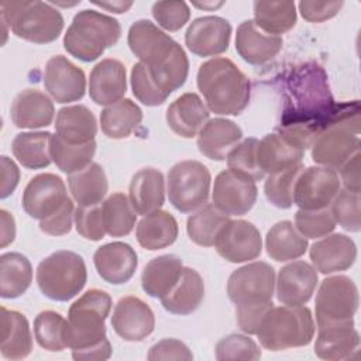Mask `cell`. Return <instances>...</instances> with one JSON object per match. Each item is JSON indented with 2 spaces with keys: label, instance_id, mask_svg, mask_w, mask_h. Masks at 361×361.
Returning <instances> with one entry per match:
<instances>
[{
  "label": "cell",
  "instance_id": "1",
  "mask_svg": "<svg viewBox=\"0 0 361 361\" xmlns=\"http://www.w3.org/2000/svg\"><path fill=\"white\" fill-rule=\"evenodd\" d=\"M275 269L255 261L235 269L227 282V295L235 305L238 327L247 334H257L268 310L274 306Z\"/></svg>",
  "mask_w": 361,
  "mask_h": 361
},
{
  "label": "cell",
  "instance_id": "2",
  "mask_svg": "<svg viewBox=\"0 0 361 361\" xmlns=\"http://www.w3.org/2000/svg\"><path fill=\"white\" fill-rule=\"evenodd\" d=\"M197 87L207 109L221 116H238L250 103V79L228 58H213L197 71Z\"/></svg>",
  "mask_w": 361,
  "mask_h": 361
},
{
  "label": "cell",
  "instance_id": "3",
  "mask_svg": "<svg viewBox=\"0 0 361 361\" xmlns=\"http://www.w3.org/2000/svg\"><path fill=\"white\" fill-rule=\"evenodd\" d=\"M120 37L121 25L116 18L96 10H82L65 32L63 48L79 61L93 62Z\"/></svg>",
  "mask_w": 361,
  "mask_h": 361
},
{
  "label": "cell",
  "instance_id": "4",
  "mask_svg": "<svg viewBox=\"0 0 361 361\" xmlns=\"http://www.w3.org/2000/svg\"><path fill=\"white\" fill-rule=\"evenodd\" d=\"M316 331L314 319L309 307L278 306L271 307L262 319L257 336L264 348L269 351H282L295 347L307 345Z\"/></svg>",
  "mask_w": 361,
  "mask_h": 361
},
{
  "label": "cell",
  "instance_id": "5",
  "mask_svg": "<svg viewBox=\"0 0 361 361\" xmlns=\"http://www.w3.org/2000/svg\"><path fill=\"white\" fill-rule=\"evenodd\" d=\"M111 310V298L102 289H89L76 299L69 310L63 330L66 347L83 350L103 341L104 322Z\"/></svg>",
  "mask_w": 361,
  "mask_h": 361
},
{
  "label": "cell",
  "instance_id": "6",
  "mask_svg": "<svg viewBox=\"0 0 361 361\" xmlns=\"http://www.w3.org/2000/svg\"><path fill=\"white\" fill-rule=\"evenodd\" d=\"M1 18L13 34L34 44L55 41L63 30V17L51 3L3 1Z\"/></svg>",
  "mask_w": 361,
  "mask_h": 361
},
{
  "label": "cell",
  "instance_id": "7",
  "mask_svg": "<svg viewBox=\"0 0 361 361\" xmlns=\"http://www.w3.org/2000/svg\"><path fill=\"white\" fill-rule=\"evenodd\" d=\"M87 271L83 258L73 251H56L37 267V283L44 296L68 302L86 285Z\"/></svg>",
  "mask_w": 361,
  "mask_h": 361
},
{
  "label": "cell",
  "instance_id": "8",
  "mask_svg": "<svg viewBox=\"0 0 361 361\" xmlns=\"http://www.w3.org/2000/svg\"><path fill=\"white\" fill-rule=\"evenodd\" d=\"M358 302V288L351 278L334 275L323 279L314 302L317 329L354 326Z\"/></svg>",
  "mask_w": 361,
  "mask_h": 361
},
{
  "label": "cell",
  "instance_id": "9",
  "mask_svg": "<svg viewBox=\"0 0 361 361\" xmlns=\"http://www.w3.org/2000/svg\"><path fill=\"white\" fill-rule=\"evenodd\" d=\"M210 172L199 161L188 159L175 164L168 172L169 203L180 213H192L207 203Z\"/></svg>",
  "mask_w": 361,
  "mask_h": 361
},
{
  "label": "cell",
  "instance_id": "10",
  "mask_svg": "<svg viewBox=\"0 0 361 361\" xmlns=\"http://www.w3.org/2000/svg\"><path fill=\"white\" fill-rule=\"evenodd\" d=\"M358 151V130L338 120L327 124L312 142V159L331 169H340Z\"/></svg>",
  "mask_w": 361,
  "mask_h": 361
},
{
  "label": "cell",
  "instance_id": "11",
  "mask_svg": "<svg viewBox=\"0 0 361 361\" xmlns=\"http://www.w3.org/2000/svg\"><path fill=\"white\" fill-rule=\"evenodd\" d=\"M341 189L336 169L327 166H309L303 169L296 180L293 203L303 210L326 209L331 204Z\"/></svg>",
  "mask_w": 361,
  "mask_h": 361
},
{
  "label": "cell",
  "instance_id": "12",
  "mask_svg": "<svg viewBox=\"0 0 361 361\" xmlns=\"http://www.w3.org/2000/svg\"><path fill=\"white\" fill-rule=\"evenodd\" d=\"M214 248L228 262L255 259L262 251L259 230L247 220H228L217 234Z\"/></svg>",
  "mask_w": 361,
  "mask_h": 361
},
{
  "label": "cell",
  "instance_id": "13",
  "mask_svg": "<svg viewBox=\"0 0 361 361\" xmlns=\"http://www.w3.org/2000/svg\"><path fill=\"white\" fill-rule=\"evenodd\" d=\"M68 197L65 182L58 175L39 173L27 183L21 204L30 217L44 220L58 212Z\"/></svg>",
  "mask_w": 361,
  "mask_h": 361
},
{
  "label": "cell",
  "instance_id": "14",
  "mask_svg": "<svg viewBox=\"0 0 361 361\" xmlns=\"http://www.w3.org/2000/svg\"><path fill=\"white\" fill-rule=\"evenodd\" d=\"M257 196L255 182L244 179L230 169L221 171L214 179L213 204L227 216H244L254 207Z\"/></svg>",
  "mask_w": 361,
  "mask_h": 361
},
{
  "label": "cell",
  "instance_id": "15",
  "mask_svg": "<svg viewBox=\"0 0 361 361\" xmlns=\"http://www.w3.org/2000/svg\"><path fill=\"white\" fill-rule=\"evenodd\" d=\"M44 86L56 103L78 102L85 96V72L62 55L48 59L44 72Z\"/></svg>",
  "mask_w": 361,
  "mask_h": 361
},
{
  "label": "cell",
  "instance_id": "16",
  "mask_svg": "<svg viewBox=\"0 0 361 361\" xmlns=\"http://www.w3.org/2000/svg\"><path fill=\"white\" fill-rule=\"evenodd\" d=\"M230 38L231 25L226 18L204 16L190 23L185 34V44L197 56H216L228 49Z\"/></svg>",
  "mask_w": 361,
  "mask_h": 361
},
{
  "label": "cell",
  "instance_id": "17",
  "mask_svg": "<svg viewBox=\"0 0 361 361\" xmlns=\"http://www.w3.org/2000/svg\"><path fill=\"white\" fill-rule=\"evenodd\" d=\"M111 327L126 341H142L154 331L155 316L142 299L124 296L114 306Z\"/></svg>",
  "mask_w": 361,
  "mask_h": 361
},
{
  "label": "cell",
  "instance_id": "18",
  "mask_svg": "<svg viewBox=\"0 0 361 361\" xmlns=\"http://www.w3.org/2000/svg\"><path fill=\"white\" fill-rule=\"evenodd\" d=\"M317 272L305 261H293L279 269L275 285L282 305L300 306L310 300L317 286Z\"/></svg>",
  "mask_w": 361,
  "mask_h": 361
},
{
  "label": "cell",
  "instance_id": "19",
  "mask_svg": "<svg viewBox=\"0 0 361 361\" xmlns=\"http://www.w3.org/2000/svg\"><path fill=\"white\" fill-rule=\"evenodd\" d=\"M93 264L103 281L113 285H121L128 282L135 274L138 258L130 244L113 241L96 250Z\"/></svg>",
  "mask_w": 361,
  "mask_h": 361
},
{
  "label": "cell",
  "instance_id": "20",
  "mask_svg": "<svg viewBox=\"0 0 361 361\" xmlns=\"http://www.w3.org/2000/svg\"><path fill=\"white\" fill-rule=\"evenodd\" d=\"M309 254L313 268L329 275L353 267L357 259V245L345 234H327L310 247Z\"/></svg>",
  "mask_w": 361,
  "mask_h": 361
},
{
  "label": "cell",
  "instance_id": "21",
  "mask_svg": "<svg viewBox=\"0 0 361 361\" xmlns=\"http://www.w3.org/2000/svg\"><path fill=\"white\" fill-rule=\"evenodd\" d=\"M127 92L126 66L113 58L100 61L90 72L89 96L99 106H110Z\"/></svg>",
  "mask_w": 361,
  "mask_h": 361
},
{
  "label": "cell",
  "instance_id": "22",
  "mask_svg": "<svg viewBox=\"0 0 361 361\" xmlns=\"http://www.w3.org/2000/svg\"><path fill=\"white\" fill-rule=\"evenodd\" d=\"M127 42L140 62L151 66L165 58L176 41L149 20H138L131 24Z\"/></svg>",
  "mask_w": 361,
  "mask_h": 361
},
{
  "label": "cell",
  "instance_id": "23",
  "mask_svg": "<svg viewBox=\"0 0 361 361\" xmlns=\"http://www.w3.org/2000/svg\"><path fill=\"white\" fill-rule=\"evenodd\" d=\"M282 45L281 37L264 32L254 20H245L237 28L235 51L251 65H262L274 59L282 49Z\"/></svg>",
  "mask_w": 361,
  "mask_h": 361
},
{
  "label": "cell",
  "instance_id": "24",
  "mask_svg": "<svg viewBox=\"0 0 361 361\" xmlns=\"http://www.w3.org/2000/svg\"><path fill=\"white\" fill-rule=\"evenodd\" d=\"M292 79L296 82L293 83L292 93L303 111L314 109L316 113L324 110L330 111L333 99L326 82V75L319 65L310 63L300 66L296 76Z\"/></svg>",
  "mask_w": 361,
  "mask_h": 361
},
{
  "label": "cell",
  "instance_id": "25",
  "mask_svg": "<svg viewBox=\"0 0 361 361\" xmlns=\"http://www.w3.org/2000/svg\"><path fill=\"white\" fill-rule=\"evenodd\" d=\"M11 121L18 128L48 127L55 114V107L48 94L38 89H25L20 92L10 109Z\"/></svg>",
  "mask_w": 361,
  "mask_h": 361
},
{
  "label": "cell",
  "instance_id": "26",
  "mask_svg": "<svg viewBox=\"0 0 361 361\" xmlns=\"http://www.w3.org/2000/svg\"><path fill=\"white\" fill-rule=\"evenodd\" d=\"M209 109L196 93H183L166 109V123L179 137L192 138L209 120Z\"/></svg>",
  "mask_w": 361,
  "mask_h": 361
},
{
  "label": "cell",
  "instance_id": "27",
  "mask_svg": "<svg viewBox=\"0 0 361 361\" xmlns=\"http://www.w3.org/2000/svg\"><path fill=\"white\" fill-rule=\"evenodd\" d=\"M243 131L231 120L216 117L207 120L197 134L200 154L213 161H224L228 152L241 141Z\"/></svg>",
  "mask_w": 361,
  "mask_h": 361
},
{
  "label": "cell",
  "instance_id": "28",
  "mask_svg": "<svg viewBox=\"0 0 361 361\" xmlns=\"http://www.w3.org/2000/svg\"><path fill=\"white\" fill-rule=\"evenodd\" d=\"M305 149L282 133L267 134L257 147L258 165L264 173H274L302 162Z\"/></svg>",
  "mask_w": 361,
  "mask_h": 361
},
{
  "label": "cell",
  "instance_id": "29",
  "mask_svg": "<svg viewBox=\"0 0 361 361\" xmlns=\"http://www.w3.org/2000/svg\"><path fill=\"white\" fill-rule=\"evenodd\" d=\"M130 202L137 214L145 216L159 210L165 202V179L155 168H142L130 182Z\"/></svg>",
  "mask_w": 361,
  "mask_h": 361
},
{
  "label": "cell",
  "instance_id": "30",
  "mask_svg": "<svg viewBox=\"0 0 361 361\" xmlns=\"http://www.w3.org/2000/svg\"><path fill=\"white\" fill-rule=\"evenodd\" d=\"M204 299V282L200 274L189 267H183L182 274L173 288L161 298L164 309L172 314H190Z\"/></svg>",
  "mask_w": 361,
  "mask_h": 361
},
{
  "label": "cell",
  "instance_id": "31",
  "mask_svg": "<svg viewBox=\"0 0 361 361\" xmlns=\"http://www.w3.org/2000/svg\"><path fill=\"white\" fill-rule=\"evenodd\" d=\"M32 351V336L28 320L17 310L1 306L0 354L7 360H23Z\"/></svg>",
  "mask_w": 361,
  "mask_h": 361
},
{
  "label": "cell",
  "instance_id": "32",
  "mask_svg": "<svg viewBox=\"0 0 361 361\" xmlns=\"http://www.w3.org/2000/svg\"><path fill=\"white\" fill-rule=\"evenodd\" d=\"M178 221L165 210H155L145 214L135 228L138 244L149 251L166 248L178 238Z\"/></svg>",
  "mask_w": 361,
  "mask_h": 361
},
{
  "label": "cell",
  "instance_id": "33",
  "mask_svg": "<svg viewBox=\"0 0 361 361\" xmlns=\"http://www.w3.org/2000/svg\"><path fill=\"white\" fill-rule=\"evenodd\" d=\"M55 133L71 144L90 142L97 133L96 117L83 104L62 107L56 114Z\"/></svg>",
  "mask_w": 361,
  "mask_h": 361
},
{
  "label": "cell",
  "instance_id": "34",
  "mask_svg": "<svg viewBox=\"0 0 361 361\" xmlns=\"http://www.w3.org/2000/svg\"><path fill=\"white\" fill-rule=\"evenodd\" d=\"M183 269L182 259L172 254L151 259L141 274V286L151 298H164L178 282Z\"/></svg>",
  "mask_w": 361,
  "mask_h": 361
},
{
  "label": "cell",
  "instance_id": "35",
  "mask_svg": "<svg viewBox=\"0 0 361 361\" xmlns=\"http://www.w3.org/2000/svg\"><path fill=\"white\" fill-rule=\"evenodd\" d=\"M360 334L354 326H334L319 329L314 341V354L327 361L347 360L357 351Z\"/></svg>",
  "mask_w": 361,
  "mask_h": 361
},
{
  "label": "cell",
  "instance_id": "36",
  "mask_svg": "<svg viewBox=\"0 0 361 361\" xmlns=\"http://www.w3.org/2000/svg\"><path fill=\"white\" fill-rule=\"evenodd\" d=\"M267 254L276 262H286L302 257L307 250V238L302 235L292 221L274 224L265 237Z\"/></svg>",
  "mask_w": 361,
  "mask_h": 361
},
{
  "label": "cell",
  "instance_id": "37",
  "mask_svg": "<svg viewBox=\"0 0 361 361\" xmlns=\"http://www.w3.org/2000/svg\"><path fill=\"white\" fill-rule=\"evenodd\" d=\"M68 186L78 206L99 204L109 190L104 169L96 162L68 175Z\"/></svg>",
  "mask_w": 361,
  "mask_h": 361
},
{
  "label": "cell",
  "instance_id": "38",
  "mask_svg": "<svg viewBox=\"0 0 361 361\" xmlns=\"http://www.w3.org/2000/svg\"><path fill=\"white\" fill-rule=\"evenodd\" d=\"M141 121L142 111L131 99H121L106 106L100 113L102 131L113 140L127 138Z\"/></svg>",
  "mask_w": 361,
  "mask_h": 361
},
{
  "label": "cell",
  "instance_id": "39",
  "mask_svg": "<svg viewBox=\"0 0 361 361\" xmlns=\"http://www.w3.org/2000/svg\"><path fill=\"white\" fill-rule=\"evenodd\" d=\"M32 282V267L20 252H6L0 257V296L16 299L27 292Z\"/></svg>",
  "mask_w": 361,
  "mask_h": 361
},
{
  "label": "cell",
  "instance_id": "40",
  "mask_svg": "<svg viewBox=\"0 0 361 361\" xmlns=\"http://www.w3.org/2000/svg\"><path fill=\"white\" fill-rule=\"evenodd\" d=\"M147 68L155 85L166 96H169L186 82L189 73V61L183 48L175 42L173 48L165 58Z\"/></svg>",
  "mask_w": 361,
  "mask_h": 361
},
{
  "label": "cell",
  "instance_id": "41",
  "mask_svg": "<svg viewBox=\"0 0 361 361\" xmlns=\"http://www.w3.org/2000/svg\"><path fill=\"white\" fill-rule=\"evenodd\" d=\"M48 131L20 133L11 142V151L16 159L27 169H42L51 164Z\"/></svg>",
  "mask_w": 361,
  "mask_h": 361
},
{
  "label": "cell",
  "instance_id": "42",
  "mask_svg": "<svg viewBox=\"0 0 361 361\" xmlns=\"http://www.w3.org/2000/svg\"><path fill=\"white\" fill-rule=\"evenodd\" d=\"M254 23L269 35L283 34L296 24V6L293 1H255Z\"/></svg>",
  "mask_w": 361,
  "mask_h": 361
},
{
  "label": "cell",
  "instance_id": "43",
  "mask_svg": "<svg viewBox=\"0 0 361 361\" xmlns=\"http://www.w3.org/2000/svg\"><path fill=\"white\" fill-rule=\"evenodd\" d=\"M96 152L94 140L86 144H71L62 140L56 133L49 140V155L54 164L63 173H75L92 164Z\"/></svg>",
  "mask_w": 361,
  "mask_h": 361
},
{
  "label": "cell",
  "instance_id": "44",
  "mask_svg": "<svg viewBox=\"0 0 361 361\" xmlns=\"http://www.w3.org/2000/svg\"><path fill=\"white\" fill-rule=\"evenodd\" d=\"M228 220L230 216L221 213L213 203H206L188 219L186 231L195 244L213 247L217 234Z\"/></svg>",
  "mask_w": 361,
  "mask_h": 361
},
{
  "label": "cell",
  "instance_id": "45",
  "mask_svg": "<svg viewBox=\"0 0 361 361\" xmlns=\"http://www.w3.org/2000/svg\"><path fill=\"white\" fill-rule=\"evenodd\" d=\"M102 214L106 234L111 237H124L130 234L135 226L137 213L131 206L130 199L116 192L102 203Z\"/></svg>",
  "mask_w": 361,
  "mask_h": 361
},
{
  "label": "cell",
  "instance_id": "46",
  "mask_svg": "<svg viewBox=\"0 0 361 361\" xmlns=\"http://www.w3.org/2000/svg\"><path fill=\"white\" fill-rule=\"evenodd\" d=\"M303 169V164L299 162L286 169L269 173L264 183V192L268 202L275 207L289 209L293 204V190L296 180Z\"/></svg>",
  "mask_w": 361,
  "mask_h": 361
},
{
  "label": "cell",
  "instance_id": "47",
  "mask_svg": "<svg viewBox=\"0 0 361 361\" xmlns=\"http://www.w3.org/2000/svg\"><path fill=\"white\" fill-rule=\"evenodd\" d=\"M257 147L258 140L254 137L245 138L238 142L227 155L228 169L251 182L261 180L265 173L258 165Z\"/></svg>",
  "mask_w": 361,
  "mask_h": 361
},
{
  "label": "cell",
  "instance_id": "48",
  "mask_svg": "<svg viewBox=\"0 0 361 361\" xmlns=\"http://www.w3.org/2000/svg\"><path fill=\"white\" fill-rule=\"evenodd\" d=\"M66 320L54 310H44L34 319V337L48 351H62L66 347L63 330Z\"/></svg>",
  "mask_w": 361,
  "mask_h": 361
},
{
  "label": "cell",
  "instance_id": "49",
  "mask_svg": "<svg viewBox=\"0 0 361 361\" xmlns=\"http://www.w3.org/2000/svg\"><path fill=\"white\" fill-rule=\"evenodd\" d=\"M330 212L341 228L350 233H358L361 228L360 214V193L340 189L331 204Z\"/></svg>",
  "mask_w": 361,
  "mask_h": 361
},
{
  "label": "cell",
  "instance_id": "50",
  "mask_svg": "<svg viewBox=\"0 0 361 361\" xmlns=\"http://www.w3.org/2000/svg\"><path fill=\"white\" fill-rule=\"evenodd\" d=\"M295 227L306 238H320L336 228V220L330 207L319 210L299 209L295 214Z\"/></svg>",
  "mask_w": 361,
  "mask_h": 361
},
{
  "label": "cell",
  "instance_id": "51",
  "mask_svg": "<svg viewBox=\"0 0 361 361\" xmlns=\"http://www.w3.org/2000/svg\"><path fill=\"white\" fill-rule=\"evenodd\" d=\"M130 80L133 94L145 106H159L168 99V96L155 85L147 65L142 62L134 63Z\"/></svg>",
  "mask_w": 361,
  "mask_h": 361
},
{
  "label": "cell",
  "instance_id": "52",
  "mask_svg": "<svg viewBox=\"0 0 361 361\" xmlns=\"http://www.w3.org/2000/svg\"><path fill=\"white\" fill-rule=\"evenodd\" d=\"M216 358L227 360H258L261 350L257 343L244 334H230L216 344Z\"/></svg>",
  "mask_w": 361,
  "mask_h": 361
},
{
  "label": "cell",
  "instance_id": "53",
  "mask_svg": "<svg viewBox=\"0 0 361 361\" xmlns=\"http://www.w3.org/2000/svg\"><path fill=\"white\" fill-rule=\"evenodd\" d=\"M152 17L166 31H178L180 30L190 17V10L188 3L172 0V1H157L151 8Z\"/></svg>",
  "mask_w": 361,
  "mask_h": 361
},
{
  "label": "cell",
  "instance_id": "54",
  "mask_svg": "<svg viewBox=\"0 0 361 361\" xmlns=\"http://www.w3.org/2000/svg\"><path fill=\"white\" fill-rule=\"evenodd\" d=\"M75 227L79 235L90 241H99L104 237L102 203L93 206H78L75 209Z\"/></svg>",
  "mask_w": 361,
  "mask_h": 361
},
{
  "label": "cell",
  "instance_id": "55",
  "mask_svg": "<svg viewBox=\"0 0 361 361\" xmlns=\"http://www.w3.org/2000/svg\"><path fill=\"white\" fill-rule=\"evenodd\" d=\"M73 221H75L73 200L68 197L58 212H55L52 216L44 220H39V228L41 231L49 235H63L71 231Z\"/></svg>",
  "mask_w": 361,
  "mask_h": 361
},
{
  "label": "cell",
  "instance_id": "56",
  "mask_svg": "<svg viewBox=\"0 0 361 361\" xmlns=\"http://www.w3.org/2000/svg\"><path fill=\"white\" fill-rule=\"evenodd\" d=\"M151 361L158 360H183L190 361L193 360V354L189 347L176 338H164L154 344L147 355Z\"/></svg>",
  "mask_w": 361,
  "mask_h": 361
},
{
  "label": "cell",
  "instance_id": "57",
  "mask_svg": "<svg viewBox=\"0 0 361 361\" xmlns=\"http://www.w3.org/2000/svg\"><path fill=\"white\" fill-rule=\"evenodd\" d=\"M343 1H300V16L309 23H323L333 18L343 7Z\"/></svg>",
  "mask_w": 361,
  "mask_h": 361
},
{
  "label": "cell",
  "instance_id": "58",
  "mask_svg": "<svg viewBox=\"0 0 361 361\" xmlns=\"http://www.w3.org/2000/svg\"><path fill=\"white\" fill-rule=\"evenodd\" d=\"M0 168H1L0 197L6 199L16 190V188L20 182V169L14 164V161L6 155H1V158H0Z\"/></svg>",
  "mask_w": 361,
  "mask_h": 361
},
{
  "label": "cell",
  "instance_id": "59",
  "mask_svg": "<svg viewBox=\"0 0 361 361\" xmlns=\"http://www.w3.org/2000/svg\"><path fill=\"white\" fill-rule=\"evenodd\" d=\"M340 182L344 189L360 193V151L340 168Z\"/></svg>",
  "mask_w": 361,
  "mask_h": 361
},
{
  "label": "cell",
  "instance_id": "60",
  "mask_svg": "<svg viewBox=\"0 0 361 361\" xmlns=\"http://www.w3.org/2000/svg\"><path fill=\"white\" fill-rule=\"evenodd\" d=\"M111 355V344L107 338H104L103 341L94 344V345H90L87 348H83V350H72V357L75 360H85V361H89V360H97V361H103V360H107L110 358Z\"/></svg>",
  "mask_w": 361,
  "mask_h": 361
},
{
  "label": "cell",
  "instance_id": "61",
  "mask_svg": "<svg viewBox=\"0 0 361 361\" xmlns=\"http://www.w3.org/2000/svg\"><path fill=\"white\" fill-rule=\"evenodd\" d=\"M0 223H1V237L0 247L6 248L8 244L14 241L16 237V221L14 217L4 209L0 210Z\"/></svg>",
  "mask_w": 361,
  "mask_h": 361
},
{
  "label": "cell",
  "instance_id": "62",
  "mask_svg": "<svg viewBox=\"0 0 361 361\" xmlns=\"http://www.w3.org/2000/svg\"><path fill=\"white\" fill-rule=\"evenodd\" d=\"M94 6L97 7H102L107 11H111V13H116V14H121V13H126L131 6H133V1H92Z\"/></svg>",
  "mask_w": 361,
  "mask_h": 361
},
{
  "label": "cell",
  "instance_id": "63",
  "mask_svg": "<svg viewBox=\"0 0 361 361\" xmlns=\"http://www.w3.org/2000/svg\"><path fill=\"white\" fill-rule=\"evenodd\" d=\"M224 3L223 1H203V3H197V1H193V6L199 7V8H203V10H214L220 6H223Z\"/></svg>",
  "mask_w": 361,
  "mask_h": 361
}]
</instances>
